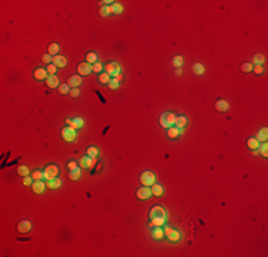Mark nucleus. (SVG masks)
<instances>
[{"label":"nucleus","mask_w":268,"mask_h":257,"mask_svg":"<svg viewBox=\"0 0 268 257\" xmlns=\"http://www.w3.org/2000/svg\"><path fill=\"white\" fill-rule=\"evenodd\" d=\"M148 217L151 220L153 226H164L167 220V213L164 210L161 204H154L151 209H150V213H148Z\"/></svg>","instance_id":"f257e3e1"},{"label":"nucleus","mask_w":268,"mask_h":257,"mask_svg":"<svg viewBox=\"0 0 268 257\" xmlns=\"http://www.w3.org/2000/svg\"><path fill=\"white\" fill-rule=\"evenodd\" d=\"M174 120H176V116H174L173 113L164 112L161 116H160V124H161L164 129H170V127H173Z\"/></svg>","instance_id":"f03ea898"},{"label":"nucleus","mask_w":268,"mask_h":257,"mask_svg":"<svg viewBox=\"0 0 268 257\" xmlns=\"http://www.w3.org/2000/svg\"><path fill=\"white\" fill-rule=\"evenodd\" d=\"M140 181L143 186H153L155 183V174L150 170H145L140 174Z\"/></svg>","instance_id":"7ed1b4c3"},{"label":"nucleus","mask_w":268,"mask_h":257,"mask_svg":"<svg viewBox=\"0 0 268 257\" xmlns=\"http://www.w3.org/2000/svg\"><path fill=\"white\" fill-rule=\"evenodd\" d=\"M76 136H77V131H76L74 127L67 126V127H64V129H61V137H63L66 141H74Z\"/></svg>","instance_id":"20e7f679"},{"label":"nucleus","mask_w":268,"mask_h":257,"mask_svg":"<svg viewBox=\"0 0 268 257\" xmlns=\"http://www.w3.org/2000/svg\"><path fill=\"white\" fill-rule=\"evenodd\" d=\"M164 236H167V239L171 240V241H178L181 239V234L178 230H176L174 227H168L167 226L166 230H164Z\"/></svg>","instance_id":"39448f33"},{"label":"nucleus","mask_w":268,"mask_h":257,"mask_svg":"<svg viewBox=\"0 0 268 257\" xmlns=\"http://www.w3.org/2000/svg\"><path fill=\"white\" fill-rule=\"evenodd\" d=\"M57 174H59V167L56 164H49L44 169V179L46 180L54 179V177H57Z\"/></svg>","instance_id":"423d86ee"},{"label":"nucleus","mask_w":268,"mask_h":257,"mask_svg":"<svg viewBox=\"0 0 268 257\" xmlns=\"http://www.w3.org/2000/svg\"><path fill=\"white\" fill-rule=\"evenodd\" d=\"M106 73L109 76H113L114 79H120V66H118V63H109L106 66Z\"/></svg>","instance_id":"0eeeda50"},{"label":"nucleus","mask_w":268,"mask_h":257,"mask_svg":"<svg viewBox=\"0 0 268 257\" xmlns=\"http://www.w3.org/2000/svg\"><path fill=\"white\" fill-rule=\"evenodd\" d=\"M137 197L140 199V200H148V199L151 197V189L148 186H141L140 189H137Z\"/></svg>","instance_id":"6e6552de"},{"label":"nucleus","mask_w":268,"mask_h":257,"mask_svg":"<svg viewBox=\"0 0 268 257\" xmlns=\"http://www.w3.org/2000/svg\"><path fill=\"white\" fill-rule=\"evenodd\" d=\"M92 71H93V66L90 63H87V62L77 64V73L80 74V76H87V74L92 73Z\"/></svg>","instance_id":"1a4fd4ad"},{"label":"nucleus","mask_w":268,"mask_h":257,"mask_svg":"<svg viewBox=\"0 0 268 257\" xmlns=\"http://www.w3.org/2000/svg\"><path fill=\"white\" fill-rule=\"evenodd\" d=\"M96 163V158L90 157V156H84V157L80 158V162H78V166H80L81 169H90V167H93V164Z\"/></svg>","instance_id":"9d476101"},{"label":"nucleus","mask_w":268,"mask_h":257,"mask_svg":"<svg viewBox=\"0 0 268 257\" xmlns=\"http://www.w3.org/2000/svg\"><path fill=\"white\" fill-rule=\"evenodd\" d=\"M46 183L43 181V180H34L33 181V184H32V190L34 191L36 194H42L43 191L46 190Z\"/></svg>","instance_id":"9b49d317"},{"label":"nucleus","mask_w":268,"mask_h":257,"mask_svg":"<svg viewBox=\"0 0 268 257\" xmlns=\"http://www.w3.org/2000/svg\"><path fill=\"white\" fill-rule=\"evenodd\" d=\"M81 83H83V81H81L80 74H73V76H70V77L67 79V85L70 86L71 89H77Z\"/></svg>","instance_id":"f8f14e48"},{"label":"nucleus","mask_w":268,"mask_h":257,"mask_svg":"<svg viewBox=\"0 0 268 257\" xmlns=\"http://www.w3.org/2000/svg\"><path fill=\"white\" fill-rule=\"evenodd\" d=\"M32 227H33V224L30 220H20V223L17 224V232L19 233H27L32 230Z\"/></svg>","instance_id":"ddd939ff"},{"label":"nucleus","mask_w":268,"mask_h":257,"mask_svg":"<svg viewBox=\"0 0 268 257\" xmlns=\"http://www.w3.org/2000/svg\"><path fill=\"white\" fill-rule=\"evenodd\" d=\"M46 85L47 87L50 89H59V86H60V81H59V77H57L56 74H53V76H49V77L46 79Z\"/></svg>","instance_id":"4468645a"},{"label":"nucleus","mask_w":268,"mask_h":257,"mask_svg":"<svg viewBox=\"0 0 268 257\" xmlns=\"http://www.w3.org/2000/svg\"><path fill=\"white\" fill-rule=\"evenodd\" d=\"M151 237H153L154 240H161L163 237H164V230H163L160 226H153Z\"/></svg>","instance_id":"2eb2a0df"},{"label":"nucleus","mask_w":268,"mask_h":257,"mask_svg":"<svg viewBox=\"0 0 268 257\" xmlns=\"http://www.w3.org/2000/svg\"><path fill=\"white\" fill-rule=\"evenodd\" d=\"M34 77L37 79V80H46V79L49 77V73H47L46 69L39 67V69H36L34 70Z\"/></svg>","instance_id":"dca6fc26"},{"label":"nucleus","mask_w":268,"mask_h":257,"mask_svg":"<svg viewBox=\"0 0 268 257\" xmlns=\"http://www.w3.org/2000/svg\"><path fill=\"white\" fill-rule=\"evenodd\" d=\"M67 124L70 127H74V129H80V127L84 126V122L81 117H76L74 120H67Z\"/></svg>","instance_id":"f3484780"},{"label":"nucleus","mask_w":268,"mask_h":257,"mask_svg":"<svg viewBox=\"0 0 268 257\" xmlns=\"http://www.w3.org/2000/svg\"><path fill=\"white\" fill-rule=\"evenodd\" d=\"M214 107H215V110H218V112H227L230 106L226 100H217V102L214 103Z\"/></svg>","instance_id":"a211bd4d"},{"label":"nucleus","mask_w":268,"mask_h":257,"mask_svg":"<svg viewBox=\"0 0 268 257\" xmlns=\"http://www.w3.org/2000/svg\"><path fill=\"white\" fill-rule=\"evenodd\" d=\"M53 64L56 67H64L67 64V59L64 56H59L57 54V56L53 57Z\"/></svg>","instance_id":"6ab92c4d"},{"label":"nucleus","mask_w":268,"mask_h":257,"mask_svg":"<svg viewBox=\"0 0 268 257\" xmlns=\"http://www.w3.org/2000/svg\"><path fill=\"white\" fill-rule=\"evenodd\" d=\"M46 186L49 187V189H59V187L61 186V180L59 179V177H54V179H51V180H47Z\"/></svg>","instance_id":"aec40b11"},{"label":"nucleus","mask_w":268,"mask_h":257,"mask_svg":"<svg viewBox=\"0 0 268 257\" xmlns=\"http://www.w3.org/2000/svg\"><path fill=\"white\" fill-rule=\"evenodd\" d=\"M267 137H268V130L267 127H262V129H260V131L257 133V140L258 141H267Z\"/></svg>","instance_id":"412c9836"},{"label":"nucleus","mask_w":268,"mask_h":257,"mask_svg":"<svg viewBox=\"0 0 268 257\" xmlns=\"http://www.w3.org/2000/svg\"><path fill=\"white\" fill-rule=\"evenodd\" d=\"M174 124H176L177 129H183V127L187 124V117H185V116L176 117V120H174Z\"/></svg>","instance_id":"4be33fe9"},{"label":"nucleus","mask_w":268,"mask_h":257,"mask_svg":"<svg viewBox=\"0 0 268 257\" xmlns=\"http://www.w3.org/2000/svg\"><path fill=\"white\" fill-rule=\"evenodd\" d=\"M47 50H49V54L51 57L57 56V53H59V44H57V43H50Z\"/></svg>","instance_id":"5701e85b"},{"label":"nucleus","mask_w":268,"mask_h":257,"mask_svg":"<svg viewBox=\"0 0 268 257\" xmlns=\"http://www.w3.org/2000/svg\"><path fill=\"white\" fill-rule=\"evenodd\" d=\"M163 186L161 184H159V183H154L153 184V187H151V193L154 194V196H161L163 194Z\"/></svg>","instance_id":"b1692460"},{"label":"nucleus","mask_w":268,"mask_h":257,"mask_svg":"<svg viewBox=\"0 0 268 257\" xmlns=\"http://www.w3.org/2000/svg\"><path fill=\"white\" fill-rule=\"evenodd\" d=\"M193 73L195 74V76H201V74L204 73V67H203V64H200V63H195V64H193Z\"/></svg>","instance_id":"393cba45"},{"label":"nucleus","mask_w":268,"mask_h":257,"mask_svg":"<svg viewBox=\"0 0 268 257\" xmlns=\"http://www.w3.org/2000/svg\"><path fill=\"white\" fill-rule=\"evenodd\" d=\"M123 11V6L120 3H113L110 6V13H116V14H120Z\"/></svg>","instance_id":"a878e982"},{"label":"nucleus","mask_w":268,"mask_h":257,"mask_svg":"<svg viewBox=\"0 0 268 257\" xmlns=\"http://www.w3.org/2000/svg\"><path fill=\"white\" fill-rule=\"evenodd\" d=\"M247 146L251 149V150H257L258 146H260V141L257 139H248L247 140Z\"/></svg>","instance_id":"bb28decb"},{"label":"nucleus","mask_w":268,"mask_h":257,"mask_svg":"<svg viewBox=\"0 0 268 257\" xmlns=\"http://www.w3.org/2000/svg\"><path fill=\"white\" fill-rule=\"evenodd\" d=\"M264 54H261V53H257V54H254V57H252V62H254L257 66H261L262 63H264Z\"/></svg>","instance_id":"cd10ccee"},{"label":"nucleus","mask_w":268,"mask_h":257,"mask_svg":"<svg viewBox=\"0 0 268 257\" xmlns=\"http://www.w3.org/2000/svg\"><path fill=\"white\" fill-rule=\"evenodd\" d=\"M167 133H168V137L176 139L177 136L180 134V129H177V127H170V129H167Z\"/></svg>","instance_id":"c85d7f7f"},{"label":"nucleus","mask_w":268,"mask_h":257,"mask_svg":"<svg viewBox=\"0 0 268 257\" xmlns=\"http://www.w3.org/2000/svg\"><path fill=\"white\" fill-rule=\"evenodd\" d=\"M71 180H78L81 177V172L80 169H76V170H70V174H69Z\"/></svg>","instance_id":"c756f323"},{"label":"nucleus","mask_w":268,"mask_h":257,"mask_svg":"<svg viewBox=\"0 0 268 257\" xmlns=\"http://www.w3.org/2000/svg\"><path fill=\"white\" fill-rule=\"evenodd\" d=\"M87 156H90V157L96 158L97 156H99V150H97L94 146H90V147L87 149Z\"/></svg>","instance_id":"7c9ffc66"},{"label":"nucleus","mask_w":268,"mask_h":257,"mask_svg":"<svg viewBox=\"0 0 268 257\" xmlns=\"http://www.w3.org/2000/svg\"><path fill=\"white\" fill-rule=\"evenodd\" d=\"M59 92H60V94H67V93H70V86L67 85V83H63V85L59 86Z\"/></svg>","instance_id":"2f4dec72"},{"label":"nucleus","mask_w":268,"mask_h":257,"mask_svg":"<svg viewBox=\"0 0 268 257\" xmlns=\"http://www.w3.org/2000/svg\"><path fill=\"white\" fill-rule=\"evenodd\" d=\"M258 149H260V154L264 156V157H267V156H268V146H267V143L264 141L261 146H258Z\"/></svg>","instance_id":"473e14b6"},{"label":"nucleus","mask_w":268,"mask_h":257,"mask_svg":"<svg viewBox=\"0 0 268 257\" xmlns=\"http://www.w3.org/2000/svg\"><path fill=\"white\" fill-rule=\"evenodd\" d=\"M241 71H244V73H250V71H252V63H243L241 64Z\"/></svg>","instance_id":"72a5a7b5"},{"label":"nucleus","mask_w":268,"mask_h":257,"mask_svg":"<svg viewBox=\"0 0 268 257\" xmlns=\"http://www.w3.org/2000/svg\"><path fill=\"white\" fill-rule=\"evenodd\" d=\"M17 173L20 174L21 177H26V176H29V169L26 167V166H19V167H17Z\"/></svg>","instance_id":"f704fd0d"},{"label":"nucleus","mask_w":268,"mask_h":257,"mask_svg":"<svg viewBox=\"0 0 268 257\" xmlns=\"http://www.w3.org/2000/svg\"><path fill=\"white\" fill-rule=\"evenodd\" d=\"M86 59H87V63H90V64L97 63V56H96L94 53H87Z\"/></svg>","instance_id":"c9c22d12"},{"label":"nucleus","mask_w":268,"mask_h":257,"mask_svg":"<svg viewBox=\"0 0 268 257\" xmlns=\"http://www.w3.org/2000/svg\"><path fill=\"white\" fill-rule=\"evenodd\" d=\"M110 14V6H101L100 7V16L101 17H107Z\"/></svg>","instance_id":"e433bc0d"},{"label":"nucleus","mask_w":268,"mask_h":257,"mask_svg":"<svg viewBox=\"0 0 268 257\" xmlns=\"http://www.w3.org/2000/svg\"><path fill=\"white\" fill-rule=\"evenodd\" d=\"M118 81H120V79H113V80H110V83H109V87L111 89V90H116L117 87H118V85H120V83H118Z\"/></svg>","instance_id":"4c0bfd02"},{"label":"nucleus","mask_w":268,"mask_h":257,"mask_svg":"<svg viewBox=\"0 0 268 257\" xmlns=\"http://www.w3.org/2000/svg\"><path fill=\"white\" fill-rule=\"evenodd\" d=\"M173 64L177 67V69H180L181 64H183V57H181V56H176L173 59Z\"/></svg>","instance_id":"58836bf2"},{"label":"nucleus","mask_w":268,"mask_h":257,"mask_svg":"<svg viewBox=\"0 0 268 257\" xmlns=\"http://www.w3.org/2000/svg\"><path fill=\"white\" fill-rule=\"evenodd\" d=\"M32 177L34 180H42L43 177H44V172H40V170H36V172H33Z\"/></svg>","instance_id":"ea45409f"},{"label":"nucleus","mask_w":268,"mask_h":257,"mask_svg":"<svg viewBox=\"0 0 268 257\" xmlns=\"http://www.w3.org/2000/svg\"><path fill=\"white\" fill-rule=\"evenodd\" d=\"M99 80L100 83H110V76L107 73H101L99 76Z\"/></svg>","instance_id":"a19ab883"},{"label":"nucleus","mask_w":268,"mask_h":257,"mask_svg":"<svg viewBox=\"0 0 268 257\" xmlns=\"http://www.w3.org/2000/svg\"><path fill=\"white\" fill-rule=\"evenodd\" d=\"M56 71H57V67L54 66V64H49V67H47V73H49V76L56 74Z\"/></svg>","instance_id":"79ce46f5"},{"label":"nucleus","mask_w":268,"mask_h":257,"mask_svg":"<svg viewBox=\"0 0 268 257\" xmlns=\"http://www.w3.org/2000/svg\"><path fill=\"white\" fill-rule=\"evenodd\" d=\"M101 69H103V66H101V63H100V62H97V63L93 64V71H97V73H100V71H101Z\"/></svg>","instance_id":"37998d69"},{"label":"nucleus","mask_w":268,"mask_h":257,"mask_svg":"<svg viewBox=\"0 0 268 257\" xmlns=\"http://www.w3.org/2000/svg\"><path fill=\"white\" fill-rule=\"evenodd\" d=\"M42 60H43V63H47V64H50V62H51V60H53V57L50 56L49 53H47V54H44V56L42 57Z\"/></svg>","instance_id":"c03bdc74"},{"label":"nucleus","mask_w":268,"mask_h":257,"mask_svg":"<svg viewBox=\"0 0 268 257\" xmlns=\"http://www.w3.org/2000/svg\"><path fill=\"white\" fill-rule=\"evenodd\" d=\"M70 96L71 97H78V96H80V90H78V89H71Z\"/></svg>","instance_id":"a18cd8bd"},{"label":"nucleus","mask_w":268,"mask_h":257,"mask_svg":"<svg viewBox=\"0 0 268 257\" xmlns=\"http://www.w3.org/2000/svg\"><path fill=\"white\" fill-rule=\"evenodd\" d=\"M252 70H254L255 74H262L264 69H262V66H255V67H252Z\"/></svg>","instance_id":"49530a36"},{"label":"nucleus","mask_w":268,"mask_h":257,"mask_svg":"<svg viewBox=\"0 0 268 257\" xmlns=\"http://www.w3.org/2000/svg\"><path fill=\"white\" fill-rule=\"evenodd\" d=\"M69 169H70V170H76V169H78V167H77V163L74 162V160H70V162H69Z\"/></svg>","instance_id":"de8ad7c7"},{"label":"nucleus","mask_w":268,"mask_h":257,"mask_svg":"<svg viewBox=\"0 0 268 257\" xmlns=\"http://www.w3.org/2000/svg\"><path fill=\"white\" fill-rule=\"evenodd\" d=\"M32 179H33V177L26 176L25 179H23V184H25V186H30V184H33V183H32Z\"/></svg>","instance_id":"09e8293b"},{"label":"nucleus","mask_w":268,"mask_h":257,"mask_svg":"<svg viewBox=\"0 0 268 257\" xmlns=\"http://www.w3.org/2000/svg\"><path fill=\"white\" fill-rule=\"evenodd\" d=\"M101 3H103V6H109V4H110V3L113 4V3H114V2H111V0H104V2H101Z\"/></svg>","instance_id":"8fccbe9b"},{"label":"nucleus","mask_w":268,"mask_h":257,"mask_svg":"<svg viewBox=\"0 0 268 257\" xmlns=\"http://www.w3.org/2000/svg\"><path fill=\"white\" fill-rule=\"evenodd\" d=\"M176 74H177V76H181V74H183V71H181V69H177V70H176Z\"/></svg>","instance_id":"3c124183"}]
</instances>
